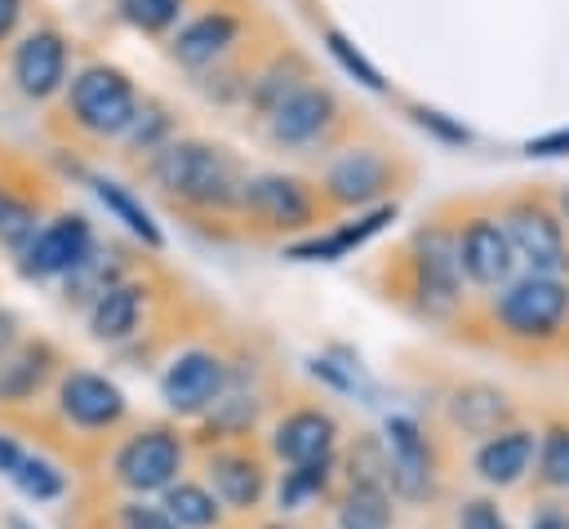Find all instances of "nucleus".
<instances>
[{
	"label": "nucleus",
	"instance_id": "14",
	"mask_svg": "<svg viewBox=\"0 0 569 529\" xmlns=\"http://www.w3.org/2000/svg\"><path fill=\"white\" fill-rule=\"evenodd\" d=\"M244 27H249L244 13L227 9V4H209V9H200L196 18H187V22L173 31V40H169V58H173L178 67L196 71V76L218 71V67L240 49Z\"/></svg>",
	"mask_w": 569,
	"mask_h": 529
},
{
	"label": "nucleus",
	"instance_id": "29",
	"mask_svg": "<svg viewBox=\"0 0 569 529\" xmlns=\"http://www.w3.org/2000/svg\"><path fill=\"white\" fill-rule=\"evenodd\" d=\"M169 138H178V129H173V116H169V107L164 102H156V98H142L138 102V116H133V124L124 129V147H129V156H151V151H160Z\"/></svg>",
	"mask_w": 569,
	"mask_h": 529
},
{
	"label": "nucleus",
	"instance_id": "22",
	"mask_svg": "<svg viewBox=\"0 0 569 529\" xmlns=\"http://www.w3.org/2000/svg\"><path fill=\"white\" fill-rule=\"evenodd\" d=\"M89 187H93L98 204L107 209V218H116L138 244H147V249H164V231H160V222L151 218V209L142 204V196H138L133 187H124V182H116V178H107V173H93Z\"/></svg>",
	"mask_w": 569,
	"mask_h": 529
},
{
	"label": "nucleus",
	"instance_id": "44",
	"mask_svg": "<svg viewBox=\"0 0 569 529\" xmlns=\"http://www.w3.org/2000/svg\"><path fill=\"white\" fill-rule=\"evenodd\" d=\"M547 196H551V204H556V213H560V222H565V231H569V182L551 187Z\"/></svg>",
	"mask_w": 569,
	"mask_h": 529
},
{
	"label": "nucleus",
	"instance_id": "2",
	"mask_svg": "<svg viewBox=\"0 0 569 529\" xmlns=\"http://www.w3.org/2000/svg\"><path fill=\"white\" fill-rule=\"evenodd\" d=\"M400 280H405V298L413 302L418 316L445 320V316H453L462 307L467 280H462L458 249H453V218L436 213L405 240Z\"/></svg>",
	"mask_w": 569,
	"mask_h": 529
},
{
	"label": "nucleus",
	"instance_id": "20",
	"mask_svg": "<svg viewBox=\"0 0 569 529\" xmlns=\"http://www.w3.org/2000/svg\"><path fill=\"white\" fill-rule=\"evenodd\" d=\"M147 298H151V289H147V280H138V276H129V280L111 285L107 293H98V298L84 307L89 338H93V342H107V347L129 342V338L142 329Z\"/></svg>",
	"mask_w": 569,
	"mask_h": 529
},
{
	"label": "nucleus",
	"instance_id": "15",
	"mask_svg": "<svg viewBox=\"0 0 569 529\" xmlns=\"http://www.w3.org/2000/svg\"><path fill=\"white\" fill-rule=\"evenodd\" d=\"M58 413L80 431H111L129 413V396L98 369H67L58 378Z\"/></svg>",
	"mask_w": 569,
	"mask_h": 529
},
{
	"label": "nucleus",
	"instance_id": "27",
	"mask_svg": "<svg viewBox=\"0 0 569 529\" xmlns=\"http://www.w3.org/2000/svg\"><path fill=\"white\" fill-rule=\"evenodd\" d=\"M40 227H44V204H40V196H31V191H22V187H13V182H0V244L13 249V253H22L27 240H31Z\"/></svg>",
	"mask_w": 569,
	"mask_h": 529
},
{
	"label": "nucleus",
	"instance_id": "34",
	"mask_svg": "<svg viewBox=\"0 0 569 529\" xmlns=\"http://www.w3.org/2000/svg\"><path fill=\"white\" fill-rule=\"evenodd\" d=\"M320 40H325L329 58H333V62H338L356 84H365V89H373V93H387L382 71H378V67H373V62H369V58H365V53H360L342 31H338V27H325V31H320Z\"/></svg>",
	"mask_w": 569,
	"mask_h": 529
},
{
	"label": "nucleus",
	"instance_id": "35",
	"mask_svg": "<svg viewBox=\"0 0 569 529\" xmlns=\"http://www.w3.org/2000/svg\"><path fill=\"white\" fill-rule=\"evenodd\" d=\"M13 489H18L22 498H31V502H53V498H62L67 476H62L49 458L27 453V458H22V467L13 471Z\"/></svg>",
	"mask_w": 569,
	"mask_h": 529
},
{
	"label": "nucleus",
	"instance_id": "33",
	"mask_svg": "<svg viewBox=\"0 0 569 529\" xmlns=\"http://www.w3.org/2000/svg\"><path fill=\"white\" fill-rule=\"evenodd\" d=\"M258 396H236L231 387H227V396L204 413L209 418V427H213V440H240V436H249V427L258 422Z\"/></svg>",
	"mask_w": 569,
	"mask_h": 529
},
{
	"label": "nucleus",
	"instance_id": "21",
	"mask_svg": "<svg viewBox=\"0 0 569 529\" xmlns=\"http://www.w3.org/2000/svg\"><path fill=\"white\" fill-rule=\"evenodd\" d=\"M204 471H209V489L231 511H249L267 493V467H262V458L249 453V449H240V445L213 449L209 462H204Z\"/></svg>",
	"mask_w": 569,
	"mask_h": 529
},
{
	"label": "nucleus",
	"instance_id": "13",
	"mask_svg": "<svg viewBox=\"0 0 569 529\" xmlns=\"http://www.w3.org/2000/svg\"><path fill=\"white\" fill-rule=\"evenodd\" d=\"M9 80L31 102H49L53 93H62L67 80H71V44H67V36L58 27L22 31L13 53H9Z\"/></svg>",
	"mask_w": 569,
	"mask_h": 529
},
{
	"label": "nucleus",
	"instance_id": "25",
	"mask_svg": "<svg viewBox=\"0 0 569 529\" xmlns=\"http://www.w3.org/2000/svg\"><path fill=\"white\" fill-rule=\"evenodd\" d=\"M333 529H391V489H387V480H351L342 502H338Z\"/></svg>",
	"mask_w": 569,
	"mask_h": 529
},
{
	"label": "nucleus",
	"instance_id": "31",
	"mask_svg": "<svg viewBox=\"0 0 569 529\" xmlns=\"http://www.w3.org/2000/svg\"><path fill=\"white\" fill-rule=\"evenodd\" d=\"M329 471H333V458L329 462H302V467H289L276 485V507L280 511H302L311 498L325 493L329 485Z\"/></svg>",
	"mask_w": 569,
	"mask_h": 529
},
{
	"label": "nucleus",
	"instance_id": "18",
	"mask_svg": "<svg viewBox=\"0 0 569 529\" xmlns=\"http://www.w3.org/2000/svg\"><path fill=\"white\" fill-rule=\"evenodd\" d=\"M333 449H338V418L320 405H298V409L280 413L271 427V453L284 467L329 462Z\"/></svg>",
	"mask_w": 569,
	"mask_h": 529
},
{
	"label": "nucleus",
	"instance_id": "16",
	"mask_svg": "<svg viewBox=\"0 0 569 529\" xmlns=\"http://www.w3.org/2000/svg\"><path fill=\"white\" fill-rule=\"evenodd\" d=\"M382 462H387V489L405 502H422L431 493V445L409 413H391L382 422Z\"/></svg>",
	"mask_w": 569,
	"mask_h": 529
},
{
	"label": "nucleus",
	"instance_id": "23",
	"mask_svg": "<svg viewBox=\"0 0 569 529\" xmlns=\"http://www.w3.org/2000/svg\"><path fill=\"white\" fill-rule=\"evenodd\" d=\"M53 365H58V356H53L49 342H18V347L0 360V405H22V400H31V396L44 387V378L53 373Z\"/></svg>",
	"mask_w": 569,
	"mask_h": 529
},
{
	"label": "nucleus",
	"instance_id": "9",
	"mask_svg": "<svg viewBox=\"0 0 569 529\" xmlns=\"http://www.w3.org/2000/svg\"><path fill=\"white\" fill-rule=\"evenodd\" d=\"M453 249L471 289H502L516 276V253L493 204H467L453 218Z\"/></svg>",
	"mask_w": 569,
	"mask_h": 529
},
{
	"label": "nucleus",
	"instance_id": "43",
	"mask_svg": "<svg viewBox=\"0 0 569 529\" xmlns=\"http://www.w3.org/2000/svg\"><path fill=\"white\" fill-rule=\"evenodd\" d=\"M529 529H569V516L565 511H556V507H547V511H538L533 516V525Z\"/></svg>",
	"mask_w": 569,
	"mask_h": 529
},
{
	"label": "nucleus",
	"instance_id": "24",
	"mask_svg": "<svg viewBox=\"0 0 569 529\" xmlns=\"http://www.w3.org/2000/svg\"><path fill=\"white\" fill-rule=\"evenodd\" d=\"M449 418L462 427V431H471V436H493V431H502V427H511V400L498 391V387H462V391H453V400H449Z\"/></svg>",
	"mask_w": 569,
	"mask_h": 529
},
{
	"label": "nucleus",
	"instance_id": "32",
	"mask_svg": "<svg viewBox=\"0 0 569 529\" xmlns=\"http://www.w3.org/2000/svg\"><path fill=\"white\" fill-rule=\"evenodd\" d=\"M120 18L142 31V36H164V31H178L182 27V13H187V0H116Z\"/></svg>",
	"mask_w": 569,
	"mask_h": 529
},
{
	"label": "nucleus",
	"instance_id": "1",
	"mask_svg": "<svg viewBox=\"0 0 569 529\" xmlns=\"http://www.w3.org/2000/svg\"><path fill=\"white\" fill-rule=\"evenodd\" d=\"M147 182L187 218L200 222H236L240 187H244V164L209 138H169L160 151L142 160Z\"/></svg>",
	"mask_w": 569,
	"mask_h": 529
},
{
	"label": "nucleus",
	"instance_id": "5",
	"mask_svg": "<svg viewBox=\"0 0 569 529\" xmlns=\"http://www.w3.org/2000/svg\"><path fill=\"white\" fill-rule=\"evenodd\" d=\"M489 320L498 338L516 347H547L569 329V276H533L520 271L502 289H493Z\"/></svg>",
	"mask_w": 569,
	"mask_h": 529
},
{
	"label": "nucleus",
	"instance_id": "7",
	"mask_svg": "<svg viewBox=\"0 0 569 529\" xmlns=\"http://www.w3.org/2000/svg\"><path fill=\"white\" fill-rule=\"evenodd\" d=\"M493 209L507 227L516 267H525L533 276H569V231L547 191L525 187V191L502 196Z\"/></svg>",
	"mask_w": 569,
	"mask_h": 529
},
{
	"label": "nucleus",
	"instance_id": "39",
	"mask_svg": "<svg viewBox=\"0 0 569 529\" xmlns=\"http://www.w3.org/2000/svg\"><path fill=\"white\" fill-rule=\"evenodd\" d=\"M525 156H538V160L569 156V124H565V129H547V133L529 138V142H525Z\"/></svg>",
	"mask_w": 569,
	"mask_h": 529
},
{
	"label": "nucleus",
	"instance_id": "40",
	"mask_svg": "<svg viewBox=\"0 0 569 529\" xmlns=\"http://www.w3.org/2000/svg\"><path fill=\"white\" fill-rule=\"evenodd\" d=\"M22 458H27V449H22L13 436L0 431V476H4V480H13V471L22 467Z\"/></svg>",
	"mask_w": 569,
	"mask_h": 529
},
{
	"label": "nucleus",
	"instance_id": "8",
	"mask_svg": "<svg viewBox=\"0 0 569 529\" xmlns=\"http://www.w3.org/2000/svg\"><path fill=\"white\" fill-rule=\"evenodd\" d=\"M342 129H347V107H342V98H338L329 84L311 80V76H307L302 84H293V89L262 116L267 142L280 147V151H293V156L333 147Z\"/></svg>",
	"mask_w": 569,
	"mask_h": 529
},
{
	"label": "nucleus",
	"instance_id": "28",
	"mask_svg": "<svg viewBox=\"0 0 569 529\" xmlns=\"http://www.w3.org/2000/svg\"><path fill=\"white\" fill-rule=\"evenodd\" d=\"M160 507H164V511L173 516V525H182V529H213V525L222 520L218 493H213L209 485H200V480H173V485L164 489Z\"/></svg>",
	"mask_w": 569,
	"mask_h": 529
},
{
	"label": "nucleus",
	"instance_id": "3",
	"mask_svg": "<svg viewBox=\"0 0 569 529\" xmlns=\"http://www.w3.org/2000/svg\"><path fill=\"white\" fill-rule=\"evenodd\" d=\"M329 204L320 196V187L302 173H284V169H258L244 173L240 187V204H236V222L244 231L258 236H311L320 231V222H329Z\"/></svg>",
	"mask_w": 569,
	"mask_h": 529
},
{
	"label": "nucleus",
	"instance_id": "36",
	"mask_svg": "<svg viewBox=\"0 0 569 529\" xmlns=\"http://www.w3.org/2000/svg\"><path fill=\"white\" fill-rule=\"evenodd\" d=\"M409 116L422 124V129H431L440 142H453V147H462V142H471V133H467V124H458V120H449L445 111H436V107H422V102H409Z\"/></svg>",
	"mask_w": 569,
	"mask_h": 529
},
{
	"label": "nucleus",
	"instance_id": "37",
	"mask_svg": "<svg viewBox=\"0 0 569 529\" xmlns=\"http://www.w3.org/2000/svg\"><path fill=\"white\" fill-rule=\"evenodd\" d=\"M120 529H182V525H173V516L164 507H151V502L133 498V502L120 507Z\"/></svg>",
	"mask_w": 569,
	"mask_h": 529
},
{
	"label": "nucleus",
	"instance_id": "11",
	"mask_svg": "<svg viewBox=\"0 0 569 529\" xmlns=\"http://www.w3.org/2000/svg\"><path fill=\"white\" fill-rule=\"evenodd\" d=\"M93 249H98L93 222L80 209H62L44 218V227L27 240V249L18 253V271L22 280H67Z\"/></svg>",
	"mask_w": 569,
	"mask_h": 529
},
{
	"label": "nucleus",
	"instance_id": "30",
	"mask_svg": "<svg viewBox=\"0 0 569 529\" xmlns=\"http://www.w3.org/2000/svg\"><path fill=\"white\" fill-rule=\"evenodd\" d=\"M533 476L542 489H569V422H551L547 431H538Z\"/></svg>",
	"mask_w": 569,
	"mask_h": 529
},
{
	"label": "nucleus",
	"instance_id": "6",
	"mask_svg": "<svg viewBox=\"0 0 569 529\" xmlns=\"http://www.w3.org/2000/svg\"><path fill=\"white\" fill-rule=\"evenodd\" d=\"M138 102H142V93H138L133 76L116 62H84L80 71H71V80L62 89V116L89 142L124 138V129L138 116Z\"/></svg>",
	"mask_w": 569,
	"mask_h": 529
},
{
	"label": "nucleus",
	"instance_id": "19",
	"mask_svg": "<svg viewBox=\"0 0 569 529\" xmlns=\"http://www.w3.org/2000/svg\"><path fill=\"white\" fill-rule=\"evenodd\" d=\"M538 458V431L529 427H502L493 436H485L471 453V471L489 485V489H511L529 476Z\"/></svg>",
	"mask_w": 569,
	"mask_h": 529
},
{
	"label": "nucleus",
	"instance_id": "4",
	"mask_svg": "<svg viewBox=\"0 0 569 529\" xmlns=\"http://www.w3.org/2000/svg\"><path fill=\"white\" fill-rule=\"evenodd\" d=\"M405 178H409V164L391 147L342 142L329 151L316 187H320L329 213H360L373 204H391Z\"/></svg>",
	"mask_w": 569,
	"mask_h": 529
},
{
	"label": "nucleus",
	"instance_id": "10",
	"mask_svg": "<svg viewBox=\"0 0 569 529\" xmlns=\"http://www.w3.org/2000/svg\"><path fill=\"white\" fill-rule=\"evenodd\" d=\"M231 387V365L213 347L178 351L160 373V400L173 418H204Z\"/></svg>",
	"mask_w": 569,
	"mask_h": 529
},
{
	"label": "nucleus",
	"instance_id": "17",
	"mask_svg": "<svg viewBox=\"0 0 569 529\" xmlns=\"http://www.w3.org/2000/svg\"><path fill=\"white\" fill-rule=\"evenodd\" d=\"M396 213H400L396 200H391V204L360 209V213H347V218L333 222V227H320V231H311V236L289 240V244H284V258H293V262H338V258H347L351 249L369 244L378 231H387V227L396 222Z\"/></svg>",
	"mask_w": 569,
	"mask_h": 529
},
{
	"label": "nucleus",
	"instance_id": "41",
	"mask_svg": "<svg viewBox=\"0 0 569 529\" xmlns=\"http://www.w3.org/2000/svg\"><path fill=\"white\" fill-rule=\"evenodd\" d=\"M22 9H27V0H0V44H4V40L18 31Z\"/></svg>",
	"mask_w": 569,
	"mask_h": 529
},
{
	"label": "nucleus",
	"instance_id": "26",
	"mask_svg": "<svg viewBox=\"0 0 569 529\" xmlns=\"http://www.w3.org/2000/svg\"><path fill=\"white\" fill-rule=\"evenodd\" d=\"M120 280H129V262H124V253L120 249H107V244H98L67 280H62V289H67V302H93L98 293H107L111 285H120Z\"/></svg>",
	"mask_w": 569,
	"mask_h": 529
},
{
	"label": "nucleus",
	"instance_id": "38",
	"mask_svg": "<svg viewBox=\"0 0 569 529\" xmlns=\"http://www.w3.org/2000/svg\"><path fill=\"white\" fill-rule=\"evenodd\" d=\"M458 529H511L507 516L498 511V502L489 498H467L458 511Z\"/></svg>",
	"mask_w": 569,
	"mask_h": 529
},
{
	"label": "nucleus",
	"instance_id": "45",
	"mask_svg": "<svg viewBox=\"0 0 569 529\" xmlns=\"http://www.w3.org/2000/svg\"><path fill=\"white\" fill-rule=\"evenodd\" d=\"M4 529H36V525H31V520H22V516H9V520H4Z\"/></svg>",
	"mask_w": 569,
	"mask_h": 529
},
{
	"label": "nucleus",
	"instance_id": "12",
	"mask_svg": "<svg viewBox=\"0 0 569 529\" xmlns=\"http://www.w3.org/2000/svg\"><path fill=\"white\" fill-rule=\"evenodd\" d=\"M182 458H187V449L173 427H138L120 440L111 471L129 493L142 498V493H164L178 480Z\"/></svg>",
	"mask_w": 569,
	"mask_h": 529
},
{
	"label": "nucleus",
	"instance_id": "42",
	"mask_svg": "<svg viewBox=\"0 0 569 529\" xmlns=\"http://www.w3.org/2000/svg\"><path fill=\"white\" fill-rule=\"evenodd\" d=\"M13 347H18V325H13V316L0 307V360H4Z\"/></svg>",
	"mask_w": 569,
	"mask_h": 529
}]
</instances>
